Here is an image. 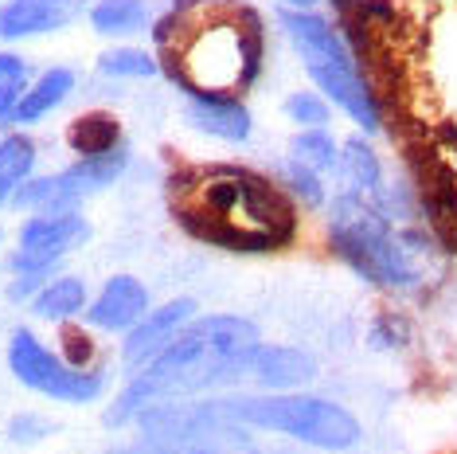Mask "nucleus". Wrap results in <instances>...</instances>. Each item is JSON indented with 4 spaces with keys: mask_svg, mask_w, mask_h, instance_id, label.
Masks as SVG:
<instances>
[{
    "mask_svg": "<svg viewBox=\"0 0 457 454\" xmlns=\"http://www.w3.org/2000/svg\"><path fill=\"white\" fill-rule=\"evenodd\" d=\"M153 44L188 98H238L262 75L266 28L246 0H176L153 24Z\"/></svg>",
    "mask_w": 457,
    "mask_h": 454,
    "instance_id": "1",
    "label": "nucleus"
},
{
    "mask_svg": "<svg viewBox=\"0 0 457 454\" xmlns=\"http://www.w3.org/2000/svg\"><path fill=\"white\" fill-rule=\"evenodd\" d=\"M172 220L231 255H274L297 240V204L243 164H184L169 177Z\"/></svg>",
    "mask_w": 457,
    "mask_h": 454,
    "instance_id": "2",
    "label": "nucleus"
},
{
    "mask_svg": "<svg viewBox=\"0 0 457 454\" xmlns=\"http://www.w3.org/2000/svg\"><path fill=\"white\" fill-rule=\"evenodd\" d=\"M262 345L258 325L235 314H207L195 317L172 337V345L157 353L145 368H137L129 388L113 399L106 423L137 419L141 411L161 408V404H184L188 396H200L207 388L235 384L246 373V360Z\"/></svg>",
    "mask_w": 457,
    "mask_h": 454,
    "instance_id": "3",
    "label": "nucleus"
},
{
    "mask_svg": "<svg viewBox=\"0 0 457 454\" xmlns=\"http://www.w3.org/2000/svg\"><path fill=\"white\" fill-rule=\"evenodd\" d=\"M328 247L379 290H422L442 259V243L434 240V231L395 227L376 208V200L345 189L332 196Z\"/></svg>",
    "mask_w": 457,
    "mask_h": 454,
    "instance_id": "4",
    "label": "nucleus"
},
{
    "mask_svg": "<svg viewBox=\"0 0 457 454\" xmlns=\"http://www.w3.org/2000/svg\"><path fill=\"white\" fill-rule=\"evenodd\" d=\"M215 411L227 416L238 427L270 431V435H286L294 442L317 450L345 454L356 450L363 439L360 419L345 404L325 396H309V391H262V396H227L212 399Z\"/></svg>",
    "mask_w": 457,
    "mask_h": 454,
    "instance_id": "5",
    "label": "nucleus"
},
{
    "mask_svg": "<svg viewBox=\"0 0 457 454\" xmlns=\"http://www.w3.org/2000/svg\"><path fill=\"white\" fill-rule=\"evenodd\" d=\"M278 24L286 28V36L294 39V47L301 51L309 79L320 87V95L337 102L360 130H379V122H383L379 98H376V90L368 87L360 63L352 59V51L345 39H340L337 28H332L325 16L297 13V8H282Z\"/></svg>",
    "mask_w": 457,
    "mask_h": 454,
    "instance_id": "6",
    "label": "nucleus"
},
{
    "mask_svg": "<svg viewBox=\"0 0 457 454\" xmlns=\"http://www.w3.org/2000/svg\"><path fill=\"white\" fill-rule=\"evenodd\" d=\"M8 368L28 391L59 404H95L106 391V368H75L71 360L51 353L32 329H16L8 337Z\"/></svg>",
    "mask_w": 457,
    "mask_h": 454,
    "instance_id": "7",
    "label": "nucleus"
},
{
    "mask_svg": "<svg viewBox=\"0 0 457 454\" xmlns=\"http://www.w3.org/2000/svg\"><path fill=\"white\" fill-rule=\"evenodd\" d=\"M129 149H113L106 157H87L75 161L63 172H51V177H32L12 196L16 208H28L32 215H51V212H75L87 196H95L102 189H110L113 181L126 172Z\"/></svg>",
    "mask_w": 457,
    "mask_h": 454,
    "instance_id": "8",
    "label": "nucleus"
},
{
    "mask_svg": "<svg viewBox=\"0 0 457 454\" xmlns=\"http://www.w3.org/2000/svg\"><path fill=\"white\" fill-rule=\"evenodd\" d=\"M90 240V223L79 212H51V215H28L20 227V240L8 266L12 274H32V278H47L63 255H71L75 247Z\"/></svg>",
    "mask_w": 457,
    "mask_h": 454,
    "instance_id": "9",
    "label": "nucleus"
},
{
    "mask_svg": "<svg viewBox=\"0 0 457 454\" xmlns=\"http://www.w3.org/2000/svg\"><path fill=\"white\" fill-rule=\"evenodd\" d=\"M195 317H200V306H195V298H172V302L149 309V314H145L141 322L126 333L121 360H126L133 373H137V368H145L157 353H164V349L172 345V337L180 333L184 325H192Z\"/></svg>",
    "mask_w": 457,
    "mask_h": 454,
    "instance_id": "10",
    "label": "nucleus"
},
{
    "mask_svg": "<svg viewBox=\"0 0 457 454\" xmlns=\"http://www.w3.org/2000/svg\"><path fill=\"white\" fill-rule=\"evenodd\" d=\"M145 314H149V286L133 274L106 278L95 302H87V325L102 333H129Z\"/></svg>",
    "mask_w": 457,
    "mask_h": 454,
    "instance_id": "11",
    "label": "nucleus"
},
{
    "mask_svg": "<svg viewBox=\"0 0 457 454\" xmlns=\"http://www.w3.org/2000/svg\"><path fill=\"white\" fill-rule=\"evenodd\" d=\"M243 376L262 388H274V391L305 388L317 380V360L309 357L305 349H294V345H258L251 360H246Z\"/></svg>",
    "mask_w": 457,
    "mask_h": 454,
    "instance_id": "12",
    "label": "nucleus"
},
{
    "mask_svg": "<svg viewBox=\"0 0 457 454\" xmlns=\"http://www.w3.org/2000/svg\"><path fill=\"white\" fill-rule=\"evenodd\" d=\"M75 16H79V0H8V4H0V39L59 32Z\"/></svg>",
    "mask_w": 457,
    "mask_h": 454,
    "instance_id": "13",
    "label": "nucleus"
},
{
    "mask_svg": "<svg viewBox=\"0 0 457 454\" xmlns=\"http://www.w3.org/2000/svg\"><path fill=\"white\" fill-rule=\"evenodd\" d=\"M188 122L200 133L220 138V141H246L254 130V118L243 106V98H192Z\"/></svg>",
    "mask_w": 457,
    "mask_h": 454,
    "instance_id": "14",
    "label": "nucleus"
},
{
    "mask_svg": "<svg viewBox=\"0 0 457 454\" xmlns=\"http://www.w3.org/2000/svg\"><path fill=\"white\" fill-rule=\"evenodd\" d=\"M340 177H345V192H356L363 200H376L383 192V164L379 153L368 146L363 138H348L340 146Z\"/></svg>",
    "mask_w": 457,
    "mask_h": 454,
    "instance_id": "15",
    "label": "nucleus"
},
{
    "mask_svg": "<svg viewBox=\"0 0 457 454\" xmlns=\"http://www.w3.org/2000/svg\"><path fill=\"white\" fill-rule=\"evenodd\" d=\"M71 90H75V71L71 67H51L44 71L32 87L24 90V98H20V106L12 110V118L8 122H16V126H28V122H39L44 114H51L63 102Z\"/></svg>",
    "mask_w": 457,
    "mask_h": 454,
    "instance_id": "16",
    "label": "nucleus"
},
{
    "mask_svg": "<svg viewBox=\"0 0 457 454\" xmlns=\"http://www.w3.org/2000/svg\"><path fill=\"white\" fill-rule=\"evenodd\" d=\"M67 146L79 153V161H87V157H106V153L121 149V126H118V118H113V114H106V110L82 114V118L71 122Z\"/></svg>",
    "mask_w": 457,
    "mask_h": 454,
    "instance_id": "17",
    "label": "nucleus"
},
{
    "mask_svg": "<svg viewBox=\"0 0 457 454\" xmlns=\"http://www.w3.org/2000/svg\"><path fill=\"white\" fill-rule=\"evenodd\" d=\"M82 309H87V282L75 274L47 278L39 286V294L32 298V314L44 317V322H71Z\"/></svg>",
    "mask_w": 457,
    "mask_h": 454,
    "instance_id": "18",
    "label": "nucleus"
},
{
    "mask_svg": "<svg viewBox=\"0 0 457 454\" xmlns=\"http://www.w3.org/2000/svg\"><path fill=\"white\" fill-rule=\"evenodd\" d=\"M32 169H36V141L28 133L0 138V208L12 204V196L32 181Z\"/></svg>",
    "mask_w": 457,
    "mask_h": 454,
    "instance_id": "19",
    "label": "nucleus"
},
{
    "mask_svg": "<svg viewBox=\"0 0 457 454\" xmlns=\"http://www.w3.org/2000/svg\"><path fill=\"white\" fill-rule=\"evenodd\" d=\"M90 24L102 36H129L149 24V4L145 0H98L90 8Z\"/></svg>",
    "mask_w": 457,
    "mask_h": 454,
    "instance_id": "20",
    "label": "nucleus"
},
{
    "mask_svg": "<svg viewBox=\"0 0 457 454\" xmlns=\"http://www.w3.org/2000/svg\"><path fill=\"white\" fill-rule=\"evenodd\" d=\"M289 161L305 164L317 177H325V172H337L340 146L332 141L328 130H301V133H294V141H289Z\"/></svg>",
    "mask_w": 457,
    "mask_h": 454,
    "instance_id": "21",
    "label": "nucleus"
},
{
    "mask_svg": "<svg viewBox=\"0 0 457 454\" xmlns=\"http://www.w3.org/2000/svg\"><path fill=\"white\" fill-rule=\"evenodd\" d=\"M98 71L110 79H153L161 75L157 67V55H149V51L141 47H110L98 55Z\"/></svg>",
    "mask_w": 457,
    "mask_h": 454,
    "instance_id": "22",
    "label": "nucleus"
},
{
    "mask_svg": "<svg viewBox=\"0 0 457 454\" xmlns=\"http://www.w3.org/2000/svg\"><path fill=\"white\" fill-rule=\"evenodd\" d=\"M24 90H28V63L12 51H0V122L12 118Z\"/></svg>",
    "mask_w": 457,
    "mask_h": 454,
    "instance_id": "23",
    "label": "nucleus"
},
{
    "mask_svg": "<svg viewBox=\"0 0 457 454\" xmlns=\"http://www.w3.org/2000/svg\"><path fill=\"white\" fill-rule=\"evenodd\" d=\"M286 196L294 204H305V208H320V204H325V177H317L305 164L289 161L286 164Z\"/></svg>",
    "mask_w": 457,
    "mask_h": 454,
    "instance_id": "24",
    "label": "nucleus"
},
{
    "mask_svg": "<svg viewBox=\"0 0 457 454\" xmlns=\"http://www.w3.org/2000/svg\"><path fill=\"white\" fill-rule=\"evenodd\" d=\"M282 110H286V118L297 122L301 130H325L328 118H332L328 102L320 95H313V90H297V95H289Z\"/></svg>",
    "mask_w": 457,
    "mask_h": 454,
    "instance_id": "25",
    "label": "nucleus"
},
{
    "mask_svg": "<svg viewBox=\"0 0 457 454\" xmlns=\"http://www.w3.org/2000/svg\"><path fill=\"white\" fill-rule=\"evenodd\" d=\"M59 423H51L44 416H16L12 423H8V439L16 442V447H32V442L55 435Z\"/></svg>",
    "mask_w": 457,
    "mask_h": 454,
    "instance_id": "26",
    "label": "nucleus"
},
{
    "mask_svg": "<svg viewBox=\"0 0 457 454\" xmlns=\"http://www.w3.org/2000/svg\"><path fill=\"white\" fill-rule=\"evenodd\" d=\"M403 340H407V322H403V317L383 314L379 325L371 329V345L376 349H395V345H403Z\"/></svg>",
    "mask_w": 457,
    "mask_h": 454,
    "instance_id": "27",
    "label": "nucleus"
},
{
    "mask_svg": "<svg viewBox=\"0 0 457 454\" xmlns=\"http://www.w3.org/2000/svg\"><path fill=\"white\" fill-rule=\"evenodd\" d=\"M289 4H294V8H297V13H309V8H313V4H317V0H289Z\"/></svg>",
    "mask_w": 457,
    "mask_h": 454,
    "instance_id": "28",
    "label": "nucleus"
},
{
    "mask_svg": "<svg viewBox=\"0 0 457 454\" xmlns=\"http://www.w3.org/2000/svg\"><path fill=\"white\" fill-rule=\"evenodd\" d=\"M0 243H4V231H0Z\"/></svg>",
    "mask_w": 457,
    "mask_h": 454,
    "instance_id": "29",
    "label": "nucleus"
}]
</instances>
